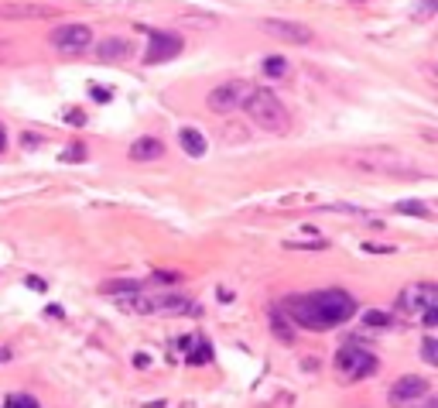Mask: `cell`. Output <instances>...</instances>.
I'll list each match as a JSON object with an SVG mask.
<instances>
[{"label":"cell","mask_w":438,"mask_h":408,"mask_svg":"<svg viewBox=\"0 0 438 408\" xmlns=\"http://www.w3.org/2000/svg\"><path fill=\"white\" fill-rule=\"evenodd\" d=\"M425 395H428V378H421V374H404V378H397V385L390 388V405L404 408V405H411V402H418V398H425Z\"/></svg>","instance_id":"9"},{"label":"cell","mask_w":438,"mask_h":408,"mask_svg":"<svg viewBox=\"0 0 438 408\" xmlns=\"http://www.w3.org/2000/svg\"><path fill=\"white\" fill-rule=\"evenodd\" d=\"M284 312L291 322L305 326V329H336L356 312V299L343 289H319L308 295H288L284 299Z\"/></svg>","instance_id":"1"},{"label":"cell","mask_w":438,"mask_h":408,"mask_svg":"<svg viewBox=\"0 0 438 408\" xmlns=\"http://www.w3.org/2000/svg\"><path fill=\"white\" fill-rule=\"evenodd\" d=\"M243 110H247V117L267 130V134H288V127H291V117H288V110H284V103L277 100L270 90H261V86H254L243 103H240Z\"/></svg>","instance_id":"2"},{"label":"cell","mask_w":438,"mask_h":408,"mask_svg":"<svg viewBox=\"0 0 438 408\" xmlns=\"http://www.w3.org/2000/svg\"><path fill=\"white\" fill-rule=\"evenodd\" d=\"M3 360H10V347H0V364Z\"/></svg>","instance_id":"32"},{"label":"cell","mask_w":438,"mask_h":408,"mask_svg":"<svg viewBox=\"0 0 438 408\" xmlns=\"http://www.w3.org/2000/svg\"><path fill=\"white\" fill-rule=\"evenodd\" d=\"M7 148V134H3V124H0V151Z\"/></svg>","instance_id":"33"},{"label":"cell","mask_w":438,"mask_h":408,"mask_svg":"<svg viewBox=\"0 0 438 408\" xmlns=\"http://www.w3.org/2000/svg\"><path fill=\"white\" fill-rule=\"evenodd\" d=\"M134 364H137V367H148V364H151V357H148V353H137V357H134Z\"/></svg>","instance_id":"29"},{"label":"cell","mask_w":438,"mask_h":408,"mask_svg":"<svg viewBox=\"0 0 438 408\" xmlns=\"http://www.w3.org/2000/svg\"><path fill=\"white\" fill-rule=\"evenodd\" d=\"M92 97H96V103H110V90H103V86H92Z\"/></svg>","instance_id":"27"},{"label":"cell","mask_w":438,"mask_h":408,"mask_svg":"<svg viewBox=\"0 0 438 408\" xmlns=\"http://www.w3.org/2000/svg\"><path fill=\"white\" fill-rule=\"evenodd\" d=\"M0 17L3 21H38V17H59V10L45 3H0Z\"/></svg>","instance_id":"12"},{"label":"cell","mask_w":438,"mask_h":408,"mask_svg":"<svg viewBox=\"0 0 438 408\" xmlns=\"http://www.w3.org/2000/svg\"><path fill=\"white\" fill-rule=\"evenodd\" d=\"M92 45V28L89 24H59L52 31V48L62 55H83Z\"/></svg>","instance_id":"5"},{"label":"cell","mask_w":438,"mask_h":408,"mask_svg":"<svg viewBox=\"0 0 438 408\" xmlns=\"http://www.w3.org/2000/svg\"><path fill=\"white\" fill-rule=\"evenodd\" d=\"M435 10V0H421V14H432Z\"/></svg>","instance_id":"31"},{"label":"cell","mask_w":438,"mask_h":408,"mask_svg":"<svg viewBox=\"0 0 438 408\" xmlns=\"http://www.w3.org/2000/svg\"><path fill=\"white\" fill-rule=\"evenodd\" d=\"M397 213H408V216H432V209L425 203H411V200H404V203H397Z\"/></svg>","instance_id":"20"},{"label":"cell","mask_w":438,"mask_h":408,"mask_svg":"<svg viewBox=\"0 0 438 408\" xmlns=\"http://www.w3.org/2000/svg\"><path fill=\"white\" fill-rule=\"evenodd\" d=\"M83 158H86V148H79V144H72L66 151V162H83Z\"/></svg>","instance_id":"26"},{"label":"cell","mask_w":438,"mask_h":408,"mask_svg":"<svg viewBox=\"0 0 438 408\" xmlns=\"http://www.w3.org/2000/svg\"><path fill=\"white\" fill-rule=\"evenodd\" d=\"M261 28L274 38H284V41H295V45H312L315 41V31L308 24H298V21H284V17H267L261 21Z\"/></svg>","instance_id":"7"},{"label":"cell","mask_w":438,"mask_h":408,"mask_svg":"<svg viewBox=\"0 0 438 408\" xmlns=\"http://www.w3.org/2000/svg\"><path fill=\"white\" fill-rule=\"evenodd\" d=\"M188 360H192V364H209V360H212L209 343H199V350H195V353H188Z\"/></svg>","instance_id":"24"},{"label":"cell","mask_w":438,"mask_h":408,"mask_svg":"<svg viewBox=\"0 0 438 408\" xmlns=\"http://www.w3.org/2000/svg\"><path fill=\"white\" fill-rule=\"evenodd\" d=\"M117 306L123 312H137V315H155V312H199L195 302H188L178 292H134V295H120Z\"/></svg>","instance_id":"3"},{"label":"cell","mask_w":438,"mask_h":408,"mask_svg":"<svg viewBox=\"0 0 438 408\" xmlns=\"http://www.w3.org/2000/svg\"><path fill=\"white\" fill-rule=\"evenodd\" d=\"M103 292L106 295H134V292H141V285L137 282H106Z\"/></svg>","instance_id":"18"},{"label":"cell","mask_w":438,"mask_h":408,"mask_svg":"<svg viewBox=\"0 0 438 408\" xmlns=\"http://www.w3.org/2000/svg\"><path fill=\"white\" fill-rule=\"evenodd\" d=\"M270 333H274L284 347H291V343H295V326H291V319H288L284 312H277V309L270 312Z\"/></svg>","instance_id":"16"},{"label":"cell","mask_w":438,"mask_h":408,"mask_svg":"<svg viewBox=\"0 0 438 408\" xmlns=\"http://www.w3.org/2000/svg\"><path fill=\"white\" fill-rule=\"evenodd\" d=\"M421 408H438V402H425V405H421Z\"/></svg>","instance_id":"34"},{"label":"cell","mask_w":438,"mask_h":408,"mask_svg":"<svg viewBox=\"0 0 438 408\" xmlns=\"http://www.w3.org/2000/svg\"><path fill=\"white\" fill-rule=\"evenodd\" d=\"M421 357H425V364H438V340L435 336H425V340H421Z\"/></svg>","instance_id":"21"},{"label":"cell","mask_w":438,"mask_h":408,"mask_svg":"<svg viewBox=\"0 0 438 408\" xmlns=\"http://www.w3.org/2000/svg\"><path fill=\"white\" fill-rule=\"evenodd\" d=\"M428 306H438V285H432V282H418V285H408L401 292V309L404 312L418 315V312H425Z\"/></svg>","instance_id":"10"},{"label":"cell","mask_w":438,"mask_h":408,"mask_svg":"<svg viewBox=\"0 0 438 408\" xmlns=\"http://www.w3.org/2000/svg\"><path fill=\"white\" fill-rule=\"evenodd\" d=\"M263 76H267V79H284V76H288V59H284V55L263 59Z\"/></svg>","instance_id":"17"},{"label":"cell","mask_w":438,"mask_h":408,"mask_svg":"<svg viewBox=\"0 0 438 408\" xmlns=\"http://www.w3.org/2000/svg\"><path fill=\"white\" fill-rule=\"evenodd\" d=\"M161 155H165V144L158 137H137L130 144V158L134 162H158Z\"/></svg>","instance_id":"14"},{"label":"cell","mask_w":438,"mask_h":408,"mask_svg":"<svg viewBox=\"0 0 438 408\" xmlns=\"http://www.w3.org/2000/svg\"><path fill=\"white\" fill-rule=\"evenodd\" d=\"M284 247H291V251H326L329 244L326 240H288Z\"/></svg>","instance_id":"22"},{"label":"cell","mask_w":438,"mask_h":408,"mask_svg":"<svg viewBox=\"0 0 438 408\" xmlns=\"http://www.w3.org/2000/svg\"><path fill=\"white\" fill-rule=\"evenodd\" d=\"M130 55H134V41H127V38H103L96 45L99 62H127Z\"/></svg>","instance_id":"13"},{"label":"cell","mask_w":438,"mask_h":408,"mask_svg":"<svg viewBox=\"0 0 438 408\" xmlns=\"http://www.w3.org/2000/svg\"><path fill=\"white\" fill-rule=\"evenodd\" d=\"M336 371L346 374V378H370V374H377V357L370 350H363V347L346 343L336 353Z\"/></svg>","instance_id":"4"},{"label":"cell","mask_w":438,"mask_h":408,"mask_svg":"<svg viewBox=\"0 0 438 408\" xmlns=\"http://www.w3.org/2000/svg\"><path fill=\"white\" fill-rule=\"evenodd\" d=\"M45 315H52V319H62V309H59V306H48V309H45Z\"/></svg>","instance_id":"30"},{"label":"cell","mask_w":438,"mask_h":408,"mask_svg":"<svg viewBox=\"0 0 438 408\" xmlns=\"http://www.w3.org/2000/svg\"><path fill=\"white\" fill-rule=\"evenodd\" d=\"M178 52H181V38L172 35V31H158V35H151V41L144 48V62L148 66H161V62H172Z\"/></svg>","instance_id":"8"},{"label":"cell","mask_w":438,"mask_h":408,"mask_svg":"<svg viewBox=\"0 0 438 408\" xmlns=\"http://www.w3.org/2000/svg\"><path fill=\"white\" fill-rule=\"evenodd\" d=\"M418 315H421V322H425L428 329H432V326H438V306H428L425 312H418Z\"/></svg>","instance_id":"25"},{"label":"cell","mask_w":438,"mask_h":408,"mask_svg":"<svg viewBox=\"0 0 438 408\" xmlns=\"http://www.w3.org/2000/svg\"><path fill=\"white\" fill-rule=\"evenodd\" d=\"M254 86L250 83H243V79H230V83H223V86H216L209 97H206V106L212 110V113H230V110H237L243 97L250 93Z\"/></svg>","instance_id":"6"},{"label":"cell","mask_w":438,"mask_h":408,"mask_svg":"<svg viewBox=\"0 0 438 408\" xmlns=\"http://www.w3.org/2000/svg\"><path fill=\"white\" fill-rule=\"evenodd\" d=\"M356 165H363V168H373V172H387V175H415L418 168L415 165H404L397 155H390V151H384V158L380 155H363V158H356Z\"/></svg>","instance_id":"11"},{"label":"cell","mask_w":438,"mask_h":408,"mask_svg":"<svg viewBox=\"0 0 438 408\" xmlns=\"http://www.w3.org/2000/svg\"><path fill=\"white\" fill-rule=\"evenodd\" d=\"M363 322L373 326V329H387V326H390V315L380 312V309H366V312H363Z\"/></svg>","instance_id":"19"},{"label":"cell","mask_w":438,"mask_h":408,"mask_svg":"<svg viewBox=\"0 0 438 408\" xmlns=\"http://www.w3.org/2000/svg\"><path fill=\"white\" fill-rule=\"evenodd\" d=\"M24 285H28V289H34V292H45V282H41V278H34V275H31Z\"/></svg>","instance_id":"28"},{"label":"cell","mask_w":438,"mask_h":408,"mask_svg":"<svg viewBox=\"0 0 438 408\" xmlns=\"http://www.w3.org/2000/svg\"><path fill=\"white\" fill-rule=\"evenodd\" d=\"M178 144H181L185 155H192V158H202V155H206V137H202L195 127H181V130H178Z\"/></svg>","instance_id":"15"},{"label":"cell","mask_w":438,"mask_h":408,"mask_svg":"<svg viewBox=\"0 0 438 408\" xmlns=\"http://www.w3.org/2000/svg\"><path fill=\"white\" fill-rule=\"evenodd\" d=\"M3 408H41L31 395H10L7 402H3Z\"/></svg>","instance_id":"23"}]
</instances>
